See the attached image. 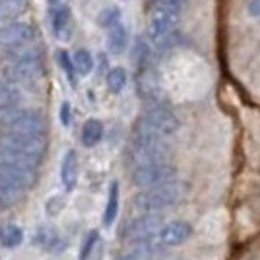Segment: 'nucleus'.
Masks as SVG:
<instances>
[{"mask_svg": "<svg viewBox=\"0 0 260 260\" xmlns=\"http://www.w3.org/2000/svg\"><path fill=\"white\" fill-rule=\"evenodd\" d=\"M78 171H80V163H78V153L74 150L66 152L62 167H60V177L66 190H74L78 183Z\"/></svg>", "mask_w": 260, "mask_h": 260, "instance_id": "15", "label": "nucleus"}, {"mask_svg": "<svg viewBox=\"0 0 260 260\" xmlns=\"http://www.w3.org/2000/svg\"><path fill=\"white\" fill-rule=\"evenodd\" d=\"M117 214H119V183L113 181V183H111V188H109L107 208H105V214H103L105 225H113L115 219H117Z\"/></svg>", "mask_w": 260, "mask_h": 260, "instance_id": "21", "label": "nucleus"}, {"mask_svg": "<svg viewBox=\"0 0 260 260\" xmlns=\"http://www.w3.org/2000/svg\"><path fill=\"white\" fill-rule=\"evenodd\" d=\"M0 210H2V208H0Z\"/></svg>", "mask_w": 260, "mask_h": 260, "instance_id": "33", "label": "nucleus"}, {"mask_svg": "<svg viewBox=\"0 0 260 260\" xmlns=\"http://www.w3.org/2000/svg\"><path fill=\"white\" fill-rule=\"evenodd\" d=\"M29 0H0V22H14L27 10Z\"/></svg>", "mask_w": 260, "mask_h": 260, "instance_id": "18", "label": "nucleus"}, {"mask_svg": "<svg viewBox=\"0 0 260 260\" xmlns=\"http://www.w3.org/2000/svg\"><path fill=\"white\" fill-rule=\"evenodd\" d=\"M33 239H35V245H39L45 250H51V252H58L64 249V239L53 228H39L35 231Z\"/></svg>", "mask_w": 260, "mask_h": 260, "instance_id": "14", "label": "nucleus"}, {"mask_svg": "<svg viewBox=\"0 0 260 260\" xmlns=\"http://www.w3.org/2000/svg\"><path fill=\"white\" fill-rule=\"evenodd\" d=\"M45 74L43 58L35 60H23V62H8L4 66V78L10 80L16 86L29 87L31 84H37Z\"/></svg>", "mask_w": 260, "mask_h": 260, "instance_id": "8", "label": "nucleus"}, {"mask_svg": "<svg viewBox=\"0 0 260 260\" xmlns=\"http://www.w3.org/2000/svg\"><path fill=\"white\" fill-rule=\"evenodd\" d=\"M192 235V225L186 223V221H173V223H167L157 231V237L161 241L163 247H177V245H183L186 243Z\"/></svg>", "mask_w": 260, "mask_h": 260, "instance_id": "11", "label": "nucleus"}, {"mask_svg": "<svg viewBox=\"0 0 260 260\" xmlns=\"http://www.w3.org/2000/svg\"><path fill=\"white\" fill-rule=\"evenodd\" d=\"M20 101V87L10 80H0V109H16Z\"/></svg>", "mask_w": 260, "mask_h": 260, "instance_id": "19", "label": "nucleus"}, {"mask_svg": "<svg viewBox=\"0 0 260 260\" xmlns=\"http://www.w3.org/2000/svg\"><path fill=\"white\" fill-rule=\"evenodd\" d=\"M58 206H62V200H60V198L49 200V204H47V214H58V212H60Z\"/></svg>", "mask_w": 260, "mask_h": 260, "instance_id": "29", "label": "nucleus"}, {"mask_svg": "<svg viewBox=\"0 0 260 260\" xmlns=\"http://www.w3.org/2000/svg\"><path fill=\"white\" fill-rule=\"evenodd\" d=\"M119 260H138V258H136L134 254H126V256H120Z\"/></svg>", "mask_w": 260, "mask_h": 260, "instance_id": "31", "label": "nucleus"}, {"mask_svg": "<svg viewBox=\"0 0 260 260\" xmlns=\"http://www.w3.org/2000/svg\"><path fill=\"white\" fill-rule=\"evenodd\" d=\"M35 41V27L27 22L6 23L0 27V47L4 51L22 49Z\"/></svg>", "mask_w": 260, "mask_h": 260, "instance_id": "9", "label": "nucleus"}, {"mask_svg": "<svg viewBox=\"0 0 260 260\" xmlns=\"http://www.w3.org/2000/svg\"><path fill=\"white\" fill-rule=\"evenodd\" d=\"M249 14L250 16H254V18H260V0H250Z\"/></svg>", "mask_w": 260, "mask_h": 260, "instance_id": "30", "label": "nucleus"}, {"mask_svg": "<svg viewBox=\"0 0 260 260\" xmlns=\"http://www.w3.org/2000/svg\"><path fill=\"white\" fill-rule=\"evenodd\" d=\"M119 18H120L119 8H107V10H103L98 16V23L101 27H113L115 23H119Z\"/></svg>", "mask_w": 260, "mask_h": 260, "instance_id": "27", "label": "nucleus"}, {"mask_svg": "<svg viewBox=\"0 0 260 260\" xmlns=\"http://www.w3.org/2000/svg\"><path fill=\"white\" fill-rule=\"evenodd\" d=\"M186 0H157L148 25V37L155 47H165L175 31Z\"/></svg>", "mask_w": 260, "mask_h": 260, "instance_id": "1", "label": "nucleus"}, {"mask_svg": "<svg viewBox=\"0 0 260 260\" xmlns=\"http://www.w3.org/2000/svg\"><path fill=\"white\" fill-rule=\"evenodd\" d=\"M101 252H103L101 235L98 231H89L80 250V260H101Z\"/></svg>", "mask_w": 260, "mask_h": 260, "instance_id": "17", "label": "nucleus"}, {"mask_svg": "<svg viewBox=\"0 0 260 260\" xmlns=\"http://www.w3.org/2000/svg\"><path fill=\"white\" fill-rule=\"evenodd\" d=\"M58 62H60V66H62V70H64V74L68 76V80H70V84L72 86H76V68H74V62H72V58L68 56V53L66 51H58Z\"/></svg>", "mask_w": 260, "mask_h": 260, "instance_id": "26", "label": "nucleus"}, {"mask_svg": "<svg viewBox=\"0 0 260 260\" xmlns=\"http://www.w3.org/2000/svg\"><path fill=\"white\" fill-rule=\"evenodd\" d=\"M126 86V72H124V68H120V66H115V68H111L107 74V87L109 91H113V93H119L122 91Z\"/></svg>", "mask_w": 260, "mask_h": 260, "instance_id": "25", "label": "nucleus"}, {"mask_svg": "<svg viewBox=\"0 0 260 260\" xmlns=\"http://www.w3.org/2000/svg\"><path fill=\"white\" fill-rule=\"evenodd\" d=\"M0 128L4 132H16L25 136H47V120L39 111L16 109L0 120Z\"/></svg>", "mask_w": 260, "mask_h": 260, "instance_id": "6", "label": "nucleus"}, {"mask_svg": "<svg viewBox=\"0 0 260 260\" xmlns=\"http://www.w3.org/2000/svg\"><path fill=\"white\" fill-rule=\"evenodd\" d=\"M72 62H74V68L80 76H87L93 70V56L87 49H78L72 56Z\"/></svg>", "mask_w": 260, "mask_h": 260, "instance_id": "24", "label": "nucleus"}, {"mask_svg": "<svg viewBox=\"0 0 260 260\" xmlns=\"http://www.w3.org/2000/svg\"><path fill=\"white\" fill-rule=\"evenodd\" d=\"M22 196H23V190L16 188L14 184H10L8 181H4L0 177V208H8L18 204L22 200Z\"/></svg>", "mask_w": 260, "mask_h": 260, "instance_id": "22", "label": "nucleus"}, {"mask_svg": "<svg viewBox=\"0 0 260 260\" xmlns=\"http://www.w3.org/2000/svg\"><path fill=\"white\" fill-rule=\"evenodd\" d=\"M163 252V245L157 233L150 235V237H144L140 241H134V256L138 260H152L157 258Z\"/></svg>", "mask_w": 260, "mask_h": 260, "instance_id": "13", "label": "nucleus"}, {"mask_svg": "<svg viewBox=\"0 0 260 260\" xmlns=\"http://www.w3.org/2000/svg\"><path fill=\"white\" fill-rule=\"evenodd\" d=\"M60 122H62L64 126H68V124L72 122V109H70L68 103H62V105H60Z\"/></svg>", "mask_w": 260, "mask_h": 260, "instance_id": "28", "label": "nucleus"}, {"mask_svg": "<svg viewBox=\"0 0 260 260\" xmlns=\"http://www.w3.org/2000/svg\"><path fill=\"white\" fill-rule=\"evenodd\" d=\"M184 194H186V184L179 179H173L157 186L144 188L134 196V206L140 208L142 212H161L165 208L181 202Z\"/></svg>", "mask_w": 260, "mask_h": 260, "instance_id": "2", "label": "nucleus"}, {"mask_svg": "<svg viewBox=\"0 0 260 260\" xmlns=\"http://www.w3.org/2000/svg\"><path fill=\"white\" fill-rule=\"evenodd\" d=\"M49 2H56V0H49Z\"/></svg>", "mask_w": 260, "mask_h": 260, "instance_id": "32", "label": "nucleus"}, {"mask_svg": "<svg viewBox=\"0 0 260 260\" xmlns=\"http://www.w3.org/2000/svg\"><path fill=\"white\" fill-rule=\"evenodd\" d=\"M173 179H177V169H175L173 163H169L167 159L136 165L132 169V183L140 188L157 186V184L173 181Z\"/></svg>", "mask_w": 260, "mask_h": 260, "instance_id": "7", "label": "nucleus"}, {"mask_svg": "<svg viewBox=\"0 0 260 260\" xmlns=\"http://www.w3.org/2000/svg\"><path fill=\"white\" fill-rule=\"evenodd\" d=\"M23 231L14 223H6L0 228V245L6 247V249H14L22 243Z\"/></svg>", "mask_w": 260, "mask_h": 260, "instance_id": "23", "label": "nucleus"}, {"mask_svg": "<svg viewBox=\"0 0 260 260\" xmlns=\"http://www.w3.org/2000/svg\"><path fill=\"white\" fill-rule=\"evenodd\" d=\"M51 25H53L54 35L60 41L70 39L74 23H72V12L66 4H54L53 6V10H51Z\"/></svg>", "mask_w": 260, "mask_h": 260, "instance_id": "12", "label": "nucleus"}, {"mask_svg": "<svg viewBox=\"0 0 260 260\" xmlns=\"http://www.w3.org/2000/svg\"><path fill=\"white\" fill-rule=\"evenodd\" d=\"M169 155H171V148L167 144V138L132 132V146L128 150V159L134 167L144 165V163L163 161V159H169Z\"/></svg>", "mask_w": 260, "mask_h": 260, "instance_id": "4", "label": "nucleus"}, {"mask_svg": "<svg viewBox=\"0 0 260 260\" xmlns=\"http://www.w3.org/2000/svg\"><path fill=\"white\" fill-rule=\"evenodd\" d=\"M47 152V136H25L0 130V153L41 163Z\"/></svg>", "mask_w": 260, "mask_h": 260, "instance_id": "3", "label": "nucleus"}, {"mask_svg": "<svg viewBox=\"0 0 260 260\" xmlns=\"http://www.w3.org/2000/svg\"><path fill=\"white\" fill-rule=\"evenodd\" d=\"M128 47V33L124 29L122 23H115L113 27H109L107 35V49L113 54H122Z\"/></svg>", "mask_w": 260, "mask_h": 260, "instance_id": "16", "label": "nucleus"}, {"mask_svg": "<svg viewBox=\"0 0 260 260\" xmlns=\"http://www.w3.org/2000/svg\"><path fill=\"white\" fill-rule=\"evenodd\" d=\"M103 138V124L98 119H89L84 122V128H82V144L86 148H93L95 144H99Z\"/></svg>", "mask_w": 260, "mask_h": 260, "instance_id": "20", "label": "nucleus"}, {"mask_svg": "<svg viewBox=\"0 0 260 260\" xmlns=\"http://www.w3.org/2000/svg\"><path fill=\"white\" fill-rule=\"evenodd\" d=\"M163 219L157 212H144V216L134 217L132 221H128L124 229H122V235L128 241H140L144 237H150L155 235L159 228H161Z\"/></svg>", "mask_w": 260, "mask_h": 260, "instance_id": "10", "label": "nucleus"}, {"mask_svg": "<svg viewBox=\"0 0 260 260\" xmlns=\"http://www.w3.org/2000/svg\"><path fill=\"white\" fill-rule=\"evenodd\" d=\"M134 128L142 130V132H148V134H153V136L169 138L179 128V117L169 107L157 103V105L148 109L140 119L136 120Z\"/></svg>", "mask_w": 260, "mask_h": 260, "instance_id": "5", "label": "nucleus"}]
</instances>
